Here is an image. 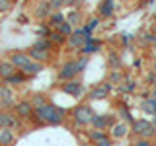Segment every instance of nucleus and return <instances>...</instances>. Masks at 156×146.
Segmentation results:
<instances>
[{
	"label": "nucleus",
	"instance_id": "nucleus-14",
	"mask_svg": "<svg viewBox=\"0 0 156 146\" xmlns=\"http://www.w3.org/2000/svg\"><path fill=\"white\" fill-rule=\"evenodd\" d=\"M154 41H156V35H154L152 29H143V31L136 35L135 45H139L140 49H150V45H152Z\"/></svg>",
	"mask_w": 156,
	"mask_h": 146
},
{
	"label": "nucleus",
	"instance_id": "nucleus-46",
	"mask_svg": "<svg viewBox=\"0 0 156 146\" xmlns=\"http://www.w3.org/2000/svg\"><path fill=\"white\" fill-rule=\"evenodd\" d=\"M133 66H135V68H140V66H143V58H135Z\"/></svg>",
	"mask_w": 156,
	"mask_h": 146
},
{
	"label": "nucleus",
	"instance_id": "nucleus-1",
	"mask_svg": "<svg viewBox=\"0 0 156 146\" xmlns=\"http://www.w3.org/2000/svg\"><path fill=\"white\" fill-rule=\"evenodd\" d=\"M68 119V113L62 107H58L55 103H45L41 107H37L35 113H33V117L29 121H31L33 125L37 127H43V125H49V127H58V125H65Z\"/></svg>",
	"mask_w": 156,
	"mask_h": 146
},
{
	"label": "nucleus",
	"instance_id": "nucleus-54",
	"mask_svg": "<svg viewBox=\"0 0 156 146\" xmlns=\"http://www.w3.org/2000/svg\"><path fill=\"white\" fill-rule=\"evenodd\" d=\"M152 88H156V82H154V84H152Z\"/></svg>",
	"mask_w": 156,
	"mask_h": 146
},
{
	"label": "nucleus",
	"instance_id": "nucleus-24",
	"mask_svg": "<svg viewBox=\"0 0 156 146\" xmlns=\"http://www.w3.org/2000/svg\"><path fill=\"white\" fill-rule=\"evenodd\" d=\"M107 66H109L111 70H117V68H123V61H121V55H119V51L111 49V51L107 53Z\"/></svg>",
	"mask_w": 156,
	"mask_h": 146
},
{
	"label": "nucleus",
	"instance_id": "nucleus-4",
	"mask_svg": "<svg viewBox=\"0 0 156 146\" xmlns=\"http://www.w3.org/2000/svg\"><path fill=\"white\" fill-rule=\"evenodd\" d=\"M113 90L115 88L109 84V82H100V84H94L88 90V99L90 101H104V99H107L111 94H113Z\"/></svg>",
	"mask_w": 156,
	"mask_h": 146
},
{
	"label": "nucleus",
	"instance_id": "nucleus-16",
	"mask_svg": "<svg viewBox=\"0 0 156 146\" xmlns=\"http://www.w3.org/2000/svg\"><path fill=\"white\" fill-rule=\"evenodd\" d=\"M10 62L20 70V68H23L27 62H31V58H29L27 51H14L12 55H10Z\"/></svg>",
	"mask_w": 156,
	"mask_h": 146
},
{
	"label": "nucleus",
	"instance_id": "nucleus-37",
	"mask_svg": "<svg viewBox=\"0 0 156 146\" xmlns=\"http://www.w3.org/2000/svg\"><path fill=\"white\" fill-rule=\"evenodd\" d=\"M10 97H14L12 88L6 86V84L2 82V84H0V99H10Z\"/></svg>",
	"mask_w": 156,
	"mask_h": 146
},
{
	"label": "nucleus",
	"instance_id": "nucleus-12",
	"mask_svg": "<svg viewBox=\"0 0 156 146\" xmlns=\"http://www.w3.org/2000/svg\"><path fill=\"white\" fill-rule=\"evenodd\" d=\"M51 4H49V0H41V2L35 4V8H33V18L39 19V22H47L49 16H51Z\"/></svg>",
	"mask_w": 156,
	"mask_h": 146
},
{
	"label": "nucleus",
	"instance_id": "nucleus-43",
	"mask_svg": "<svg viewBox=\"0 0 156 146\" xmlns=\"http://www.w3.org/2000/svg\"><path fill=\"white\" fill-rule=\"evenodd\" d=\"M94 146H113V138L107 134L105 138H101V140H98V142H94Z\"/></svg>",
	"mask_w": 156,
	"mask_h": 146
},
{
	"label": "nucleus",
	"instance_id": "nucleus-38",
	"mask_svg": "<svg viewBox=\"0 0 156 146\" xmlns=\"http://www.w3.org/2000/svg\"><path fill=\"white\" fill-rule=\"evenodd\" d=\"M16 105V97H10V99H0V109L2 111H12Z\"/></svg>",
	"mask_w": 156,
	"mask_h": 146
},
{
	"label": "nucleus",
	"instance_id": "nucleus-25",
	"mask_svg": "<svg viewBox=\"0 0 156 146\" xmlns=\"http://www.w3.org/2000/svg\"><path fill=\"white\" fill-rule=\"evenodd\" d=\"M100 23H101L100 16H92V18H88L86 22L82 23V29H84L86 35H94V31H96L98 27H100Z\"/></svg>",
	"mask_w": 156,
	"mask_h": 146
},
{
	"label": "nucleus",
	"instance_id": "nucleus-42",
	"mask_svg": "<svg viewBox=\"0 0 156 146\" xmlns=\"http://www.w3.org/2000/svg\"><path fill=\"white\" fill-rule=\"evenodd\" d=\"M12 8V0H0V14H6Z\"/></svg>",
	"mask_w": 156,
	"mask_h": 146
},
{
	"label": "nucleus",
	"instance_id": "nucleus-29",
	"mask_svg": "<svg viewBox=\"0 0 156 146\" xmlns=\"http://www.w3.org/2000/svg\"><path fill=\"white\" fill-rule=\"evenodd\" d=\"M123 80H125V74H123L121 68H117V70H109V74H107V82H109L113 88H117Z\"/></svg>",
	"mask_w": 156,
	"mask_h": 146
},
{
	"label": "nucleus",
	"instance_id": "nucleus-11",
	"mask_svg": "<svg viewBox=\"0 0 156 146\" xmlns=\"http://www.w3.org/2000/svg\"><path fill=\"white\" fill-rule=\"evenodd\" d=\"M84 43H86V33H84V29H82V26L76 27L74 31H72V35L66 39V45L70 49H74V51H80V49L84 47Z\"/></svg>",
	"mask_w": 156,
	"mask_h": 146
},
{
	"label": "nucleus",
	"instance_id": "nucleus-28",
	"mask_svg": "<svg viewBox=\"0 0 156 146\" xmlns=\"http://www.w3.org/2000/svg\"><path fill=\"white\" fill-rule=\"evenodd\" d=\"M31 47H33V49H39V51H49V53H53V51L57 49L47 37H37V39H35V43H33Z\"/></svg>",
	"mask_w": 156,
	"mask_h": 146
},
{
	"label": "nucleus",
	"instance_id": "nucleus-32",
	"mask_svg": "<svg viewBox=\"0 0 156 146\" xmlns=\"http://www.w3.org/2000/svg\"><path fill=\"white\" fill-rule=\"evenodd\" d=\"M29 101H31V105L37 109V107L49 103V97H47V94H41V92H37V94H33L31 97H29Z\"/></svg>",
	"mask_w": 156,
	"mask_h": 146
},
{
	"label": "nucleus",
	"instance_id": "nucleus-3",
	"mask_svg": "<svg viewBox=\"0 0 156 146\" xmlns=\"http://www.w3.org/2000/svg\"><path fill=\"white\" fill-rule=\"evenodd\" d=\"M131 134L136 136V138H154L156 129L154 125L150 123V119H135L131 123Z\"/></svg>",
	"mask_w": 156,
	"mask_h": 146
},
{
	"label": "nucleus",
	"instance_id": "nucleus-49",
	"mask_svg": "<svg viewBox=\"0 0 156 146\" xmlns=\"http://www.w3.org/2000/svg\"><path fill=\"white\" fill-rule=\"evenodd\" d=\"M152 70H154V72H156V57H154V58H152Z\"/></svg>",
	"mask_w": 156,
	"mask_h": 146
},
{
	"label": "nucleus",
	"instance_id": "nucleus-47",
	"mask_svg": "<svg viewBox=\"0 0 156 146\" xmlns=\"http://www.w3.org/2000/svg\"><path fill=\"white\" fill-rule=\"evenodd\" d=\"M150 53H152V55L156 57V41L152 43V45H150Z\"/></svg>",
	"mask_w": 156,
	"mask_h": 146
},
{
	"label": "nucleus",
	"instance_id": "nucleus-5",
	"mask_svg": "<svg viewBox=\"0 0 156 146\" xmlns=\"http://www.w3.org/2000/svg\"><path fill=\"white\" fill-rule=\"evenodd\" d=\"M58 88H61L62 94H66V96H70V97H82V96H84V92H86L84 82H82L80 78L61 82V84H58Z\"/></svg>",
	"mask_w": 156,
	"mask_h": 146
},
{
	"label": "nucleus",
	"instance_id": "nucleus-19",
	"mask_svg": "<svg viewBox=\"0 0 156 146\" xmlns=\"http://www.w3.org/2000/svg\"><path fill=\"white\" fill-rule=\"evenodd\" d=\"M43 68H45V64H41V62H35V61H31V62H27L23 68H20V72H23L27 78H33V76H37V74H41L43 72Z\"/></svg>",
	"mask_w": 156,
	"mask_h": 146
},
{
	"label": "nucleus",
	"instance_id": "nucleus-26",
	"mask_svg": "<svg viewBox=\"0 0 156 146\" xmlns=\"http://www.w3.org/2000/svg\"><path fill=\"white\" fill-rule=\"evenodd\" d=\"M65 19H66V16L62 14V10H57V12H51V16L47 19V26L51 29H57L61 23H65Z\"/></svg>",
	"mask_w": 156,
	"mask_h": 146
},
{
	"label": "nucleus",
	"instance_id": "nucleus-7",
	"mask_svg": "<svg viewBox=\"0 0 156 146\" xmlns=\"http://www.w3.org/2000/svg\"><path fill=\"white\" fill-rule=\"evenodd\" d=\"M22 125H23V121L20 119V117H16V113L14 111H2L0 109V129H14V130H18V129H22Z\"/></svg>",
	"mask_w": 156,
	"mask_h": 146
},
{
	"label": "nucleus",
	"instance_id": "nucleus-48",
	"mask_svg": "<svg viewBox=\"0 0 156 146\" xmlns=\"http://www.w3.org/2000/svg\"><path fill=\"white\" fill-rule=\"evenodd\" d=\"M150 123H152V125H154V129H156V115L150 117Z\"/></svg>",
	"mask_w": 156,
	"mask_h": 146
},
{
	"label": "nucleus",
	"instance_id": "nucleus-50",
	"mask_svg": "<svg viewBox=\"0 0 156 146\" xmlns=\"http://www.w3.org/2000/svg\"><path fill=\"white\" fill-rule=\"evenodd\" d=\"M80 146H94L92 142H84V144H80Z\"/></svg>",
	"mask_w": 156,
	"mask_h": 146
},
{
	"label": "nucleus",
	"instance_id": "nucleus-35",
	"mask_svg": "<svg viewBox=\"0 0 156 146\" xmlns=\"http://www.w3.org/2000/svg\"><path fill=\"white\" fill-rule=\"evenodd\" d=\"M74 61H76V66H78V72H80V74L88 68V64H90V57H84V55H78Z\"/></svg>",
	"mask_w": 156,
	"mask_h": 146
},
{
	"label": "nucleus",
	"instance_id": "nucleus-56",
	"mask_svg": "<svg viewBox=\"0 0 156 146\" xmlns=\"http://www.w3.org/2000/svg\"><path fill=\"white\" fill-rule=\"evenodd\" d=\"M148 2H152V0H148Z\"/></svg>",
	"mask_w": 156,
	"mask_h": 146
},
{
	"label": "nucleus",
	"instance_id": "nucleus-18",
	"mask_svg": "<svg viewBox=\"0 0 156 146\" xmlns=\"http://www.w3.org/2000/svg\"><path fill=\"white\" fill-rule=\"evenodd\" d=\"M136 88H139V82L133 80L131 76H125V80L117 86V92H119V94H135Z\"/></svg>",
	"mask_w": 156,
	"mask_h": 146
},
{
	"label": "nucleus",
	"instance_id": "nucleus-51",
	"mask_svg": "<svg viewBox=\"0 0 156 146\" xmlns=\"http://www.w3.org/2000/svg\"><path fill=\"white\" fill-rule=\"evenodd\" d=\"M117 2H123V4H127V2H131V0H117Z\"/></svg>",
	"mask_w": 156,
	"mask_h": 146
},
{
	"label": "nucleus",
	"instance_id": "nucleus-21",
	"mask_svg": "<svg viewBox=\"0 0 156 146\" xmlns=\"http://www.w3.org/2000/svg\"><path fill=\"white\" fill-rule=\"evenodd\" d=\"M65 22H68L72 27L76 29V27H80L82 23H84V14H82V10H80V8H72V10H70V14L66 16Z\"/></svg>",
	"mask_w": 156,
	"mask_h": 146
},
{
	"label": "nucleus",
	"instance_id": "nucleus-2",
	"mask_svg": "<svg viewBox=\"0 0 156 146\" xmlns=\"http://www.w3.org/2000/svg\"><path fill=\"white\" fill-rule=\"evenodd\" d=\"M96 111L92 109L88 103H78L72 111H68V117L72 119L74 127H80V129H86V127L92 125V119H94Z\"/></svg>",
	"mask_w": 156,
	"mask_h": 146
},
{
	"label": "nucleus",
	"instance_id": "nucleus-15",
	"mask_svg": "<svg viewBox=\"0 0 156 146\" xmlns=\"http://www.w3.org/2000/svg\"><path fill=\"white\" fill-rule=\"evenodd\" d=\"M27 55H29V58H31V61L41 62V64H49V62L53 61V53H49V51H39V49H33V47L27 49Z\"/></svg>",
	"mask_w": 156,
	"mask_h": 146
},
{
	"label": "nucleus",
	"instance_id": "nucleus-31",
	"mask_svg": "<svg viewBox=\"0 0 156 146\" xmlns=\"http://www.w3.org/2000/svg\"><path fill=\"white\" fill-rule=\"evenodd\" d=\"M140 109L144 111L146 115H156V101L154 99H150V97H144L143 101H140Z\"/></svg>",
	"mask_w": 156,
	"mask_h": 146
},
{
	"label": "nucleus",
	"instance_id": "nucleus-22",
	"mask_svg": "<svg viewBox=\"0 0 156 146\" xmlns=\"http://www.w3.org/2000/svg\"><path fill=\"white\" fill-rule=\"evenodd\" d=\"M92 129L98 130H109V121H107V113H96L92 119Z\"/></svg>",
	"mask_w": 156,
	"mask_h": 146
},
{
	"label": "nucleus",
	"instance_id": "nucleus-45",
	"mask_svg": "<svg viewBox=\"0 0 156 146\" xmlns=\"http://www.w3.org/2000/svg\"><path fill=\"white\" fill-rule=\"evenodd\" d=\"M146 97H150V99L156 101V88H150V92H148V96H146Z\"/></svg>",
	"mask_w": 156,
	"mask_h": 146
},
{
	"label": "nucleus",
	"instance_id": "nucleus-20",
	"mask_svg": "<svg viewBox=\"0 0 156 146\" xmlns=\"http://www.w3.org/2000/svg\"><path fill=\"white\" fill-rule=\"evenodd\" d=\"M27 80H29V78L23 74V72H20V70H18V72H14L12 76H8L6 80H2V82H4L6 86H10V88H18V86H23Z\"/></svg>",
	"mask_w": 156,
	"mask_h": 146
},
{
	"label": "nucleus",
	"instance_id": "nucleus-41",
	"mask_svg": "<svg viewBox=\"0 0 156 146\" xmlns=\"http://www.w3.org/2000/svg\"><path fill=\"white\" fill-rule=\"evenodd\" d=\"M49 4H51V10H53V12L65 8V0H49Z\"/></svg>",
	"mask_w": 156,
	"mask_h": 146
},
{
	"label": "nucleus",
	"instance_id": "nucleus-9",
	"mask_svg": "<svg viewBox=\"0 0 156 146\" xmlns=\"http://www.w3.org/2000/svg\"><path fill=\"white\" fill-rule=\"evenodd\" d=\"M117 10V0H100L98 4V16L100 19H111Z\"/></svg>",
	"mask_w": 156,
	"mask_h": 146
},
{
	"label": "nucleus",
	"instance_id": "nucleus-17",
	"mask_svg": "<svg viewBox=\"0 0 156 146\" xmlns=\"http://www.w3.org/2000/svg\"><path fill=\"white\" fill-rule=\"evenodd\" d=\"M18 140V134L14 129H0V146H14Z\"/></svg>",
	"mask_w": 156,
	"mask_h": 146
},
{
	"label": "nucleus",
	"instance_id": "nucleus-39",
	"mask_svg": "<svg viewBox=\"0 0 156 146\" xmlns=\"http://www.w3.org/2000/svg\"><path fill=\"white\" fill-rule=\"evenodd\" d=\"M53 29L47 26V22H43V23H39L37 26V37H49V33H51Z\"/></svg>",
	"mask_w": 156,
	"mask_h": 146
},
{
	"label": "nucleus",
	"instance_id": "nucleus-13",
	"mask_svg": "<svg viewBox=\"0 0 156 146\" xmlns=\"http://www.w3.org/2000/svg\"><path fill=\"white\" fill-rule=\"evenodd\" d=\"M101 47H104V41L101 39H92V41L84 43V47L78 51V55H84V57H92V55H98V53L101 51Z\"/></svg>",
	"mask_w": 156,
	"mask_h": 146
},
{
	"label": "nucleus",
	"instance_id": "nucleus-8",
	"mask_svg": "<svg viewBox=\"0 0 156 146\" xmlns=\"http://www.w3.org/2000/svg\"><path fill=\"white\" fill-rule=\"evenodd\" d=\"M12 111L22 121H29L33 117V113H35V107L31 105V101H29V99H20V101H16V105H14Z\"/></svg>",
	"mask_w": 156,
	"mask_h": 146
},
{
	"label": "nucleus",
	"instance_id": "nucleus-33",
	"mask_svg": "<svg viewBox=\"0 0 156 146\" xmlns=\"http://www.w3.org/2000/svg\"><path fill=\"white\" fill-rule=\"evenodd\" d=\"M47 39H49V41H51L55 47H61V45H65V43H66V37H65V35H61L57 29H53V31L49 33V37H47Z\"/></svg>",
	"mask_w": 156,
	"mask_h": 146
},
{
	"label": "nucleus",
	"instance_id": "nucleus-52",
	"mask_svg": "<svg viewBox=\"0 0 156 146\" xmlns=\"http://www.w3.org/2000/svg\"><path fill=\"white\" fill-rule=\"evenodd\" d=\"M152 31H154V35H156V23H154V27H152Z\"/></svg>",
	"mask_w": 156,
	"mask_h": 146
},
{
	"label": "nucleus",
	"instance_id": "nucleus-40",
	"mask_svg": "<svg viewBox=\"0 0 156 146\" xmlns=\"http://www.w3.org/2000/svg\"><path fill=\"white\" fill-rule=\"evenodd\" d=\"M131 146H156V144H154L150 138H136V136H135V138H133V144H131Z\"/></svg>",
	"mask_w": 156,
	"mask_h": 146
},
{
	"label": "nucleus",
	"instance_id": "nucleus-30",
	"mask_svg": "<svg viewBox=\"0 0 156 146\" xmlns=\"http://www.w3.org/2000/svg\"><path fill=\"white\" fill-rule=\"evenodd\" d=\"M109 134L107 130H98V129H92L90 127V130H86V138H88V142H98V140H101V138H105V136Z\"/></svg>",
	"mask_w": 156,
	"mask_h": 146
},
{
	"label": "nucleus",
	"instance_id": "nucleus-36",
	"mask_svg": "<svg viewBox=\"0 0 156 146\" xmlns=\"http://www.w3.org/2000/svg\"><path fill=\"white\" fill-rule=\"evenodd\" d=\"M57 31L61 33V35H65V37L68 39V37L72 35V31H74V27H72V26H70V23H68V22H65V23H61V26L57 27Z\"/></svg>",
	"mask_w": 156,
	"mask_h": 146
},
{
	"label": "nucleus",
	"instance_id": "nucleus-10",
	"mask_svg": "<svg viewBox=\"0 0 156 146\" xmlns=\"http://www.w3.org/2000/svg\"><path fill=\"white\" fill-rule=\"evenodd\" d=\"M107 133H109V136L113 140H123V138H127V136L131 134V125L125 123V121H117Z\"/></svg>",
	"mask_w": 156,
	"mask_h": 146
},
{
	"label": "nucleus",
	"instance_id": "nucleus-44",
	"mask_svg": "<svg viewBox=\"0 0 156 146\" xmlns=\"http://www.w3.org/2000/svg\"><path fill=\"white\" fill-rule=\"evenodd\" d=\"M154 82H156V72L154 70H148V72H146V84L152 86Z\"/></svg>",
	"mask_w": 156,
	"mask_h": 146
},
{
	"label": "nucleus",
	"instance_id": "nucleus-27",
	"mask_svg": "<svg viewBox=\"0 0 156 146\" xmlns=\"http://www.w3.org/2000/svg\"><path fill=\"white\" fill-rule=\"evenodd\" d=\"M14 72H18V68L10 62V58L8 61H0V78H2V80H6L8 76H12Z\"/></svg>",
	"mask_w": 156,
	"mask_h": 146
},
{
	"label": "nucleus",
	"instance_id": "nucleus-6",
	"mask_svg": "<svg viewBox=\"0 0 156 146\" xmlns=\"http://www.w3.org/2000/svg\"><path fill=\"white\" fill-rule=\"evenodd\" d=\"M78 76H80V72H78V66H76L74 58H68L66 62H62V66L58 68V72H57V80L58 82L74 80V78H78Z\"/></svg>",
	"mask_w": 156,
	"mask_h": 146
},
{
	"label": "nucleus",
	"instance_id": "nucleus-34",
	"mask_svg": "<svg viewBox=\"0 0 156 146\" xmlns=\"http://www.w3.org/2000/svg\"><path fill=\"white\" fill-rule=\"evenodd\" d=\"M135 41H136V35H133V33H123L119 37V45L123 49H129L131 45H135Z\"/></svg>",
	"mask_w": 156,
	"mask_h": 146
},
{
	"label": "nucleus",
	"instance_id": "nucleus-53",
	"mask_svg": "<svg viewBox=\"0 0 156 146\" xmlns=\"http://www.w3.org/2000/svg\"><path fill=\"white\" fill-rule=\"evenodd\" d=\"M152 142H156V134H154V138H152Z\"/></svg>",
	"mask_w": 156,
	"mask_h": 146
},
{
	"label": "nucleus",
	"instance_id": "nucleus-55",
	"mask_svg": "<svg viewBox=\"0 0 156 146\" xmlns=\"http://www.w3.org/2000/svg\"><path fill=\"white\" fill-rule=\"evenodd\" d=\"M154 22H156V14H154Z\"/></svg>",
	"mask_w": 156,
	"mask_h": 146
},
{
	"label": "nucleus",
	"instance_id": "nucleus-23",
	"mask_svg": "<svg viewBox=\"0 0 156 146\" xmlns=\"http://www.w3.org/2000/svg\"><path fill=\"white\" fill-rule=\"evenodd\" d=\"M117 117H119V121H125V123H129V125L135 121V115L131 113V109L123 103V101L117 103Z\"/></svg>",
	"mask_w": 156,
	"mask_h": 146
}]
</instances>
